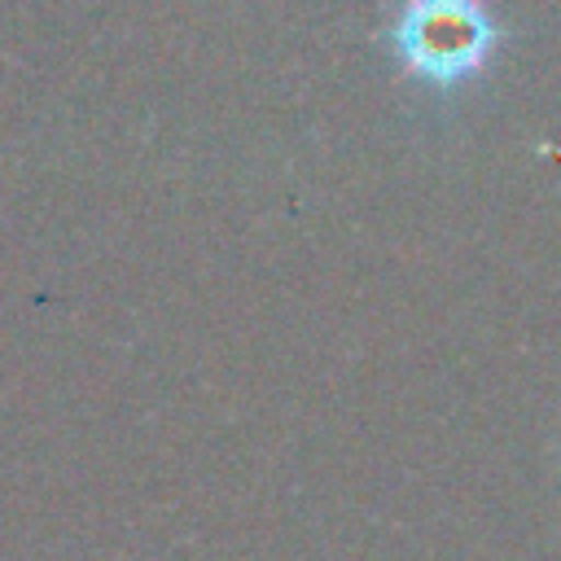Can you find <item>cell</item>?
<instances>
[{
  "label": "cell",
  "mask_w": 561,
  "mask_h": 561,
  "mask_svg": "<svg viewBox=\"0 0 561 561\" xmlns=\"http://www.w3.org/2000/svg\"><path fill=\"white\" fill-rule=\"evenodd\" d=\"M504 26L491 18L486 0H403L390 22V48L399 66L430 83L456 88L473 79L500 48Z\"/></svg>",
  "instance_id": "cell-1"
}]
</instances>
